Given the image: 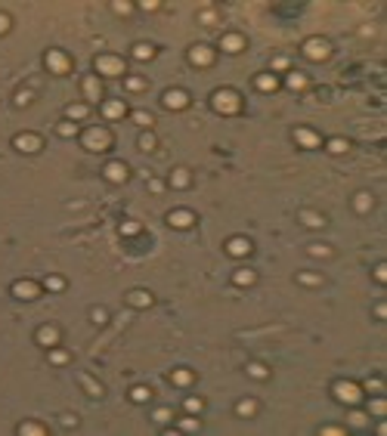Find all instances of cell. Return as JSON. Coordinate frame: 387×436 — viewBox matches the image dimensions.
Here are the masks:
<instances>
[{"instance_id": "1", "label": "cell", "mask_w": 387, "mask_h": 436, "mask_svg": "<svg viewBox=\"0 0 387 436\" xmlns=\"http://www.w3.org/2000/svg\"><path fill=\"white\" fill-rule=\"evenodd\" d=\"M211 102H214L217 112H223V115H232V112H239V108H242V99H239L235 90H217Z\"/></svg>"}, {"instance_id": "2", "label": "cell", "mask_w": 387, "mask_h": 436, "mask_svg": "<svg viewBox=\"0 0 387 436\" xmlns=\"http://www.w3.org/2000/svg\"><path fill=\"white\" fill-rule=\"evenodd\" d=\"M84 146H87L90 152H103V149L112 146V136H108V130H103V127H90V130H84Z\"/></svg>"}, {"instance_id": "3", "label": "cell", "mask_w": 387, "mask_h": 436, "mask_svg": "<svg viewBox=\"0 0 387 436\" xmlns=\"http://www.w3.org/2000/svg\"><path fill=\"white\" fill-rule=\"evenodd\" d=\"M304 56H307V59H316V62L329 59V56H332L329 40H322V37H310L307 44H304Z\"/></svg>"}, {"instance_id": "4", "label": "cell", "mask_w": 387, "mask_h": 436, "mask_svg": "<svg viewBox=\"0 0 387 436\" xmlns=\"http://www.w3.org/2000/svg\"><path fill=\"white\" fill-rule=\"evenodd\" d=\"M334 396L341 402H347V405H356V402L363 399V387H356V384H350V381H338L334 384Z\"/></svg>"}, {"instance_id": "5", "label": "cell", "mask_w": 387, "mask_h": 436, "mask_svg": "<svg viewBox=\"0 0 387 436\" xmlns=\"http://www.w3.org/2000/svg\"><path fill=\"white\" fill-rule=\"evenodd\" d=\"M47 68L53 74H69L71 71V59L62 53V50H50L47 53Z\"/></svg>"}, {"instance_id": "6", "label": "cell", "mask_w": 387, "mask_h": 436, "mask_svg": "<svg viewBox=\"0 0 387 436\" xmlns=\"http://www.w3.org/2000/svg\"><path fill=\"white\" fill-rule=\"evenodd\" d=\"M96 71L99 74H108V78H118V74L124 71V62L118 59V56H99V59H96Z\"/></svg>"}, {"instance_id": "7", "label": "cell", "mask_w": 387, "mask_h": 436, "mask_svg": "<svg viewBox=\"0 0 387 436\" xmlns=\"http://www.w3.org/2000/svg\"><path fill=\"white\" fill-rule=\"evenodd\" d=\"M13 146L19 149V152H25V155H31V152H37L44 142H40V136L37 133H19V136L13 139Z\"/></svg>"}, {"instance_id": "8", "label": "cell", "mask_w": 387, "mask_h": 436, "mask_svg": "<svg viewBox=\"0 0 387 436\" xmlns=\"http://www.w3.org/2000/svg\"><path fill=\"white\" fill-rule=\"evenodd\" d=\"M13 294L19 297V300H35L37 294H40V288L35 282H28V279H22V282H16L13 285Z\"/></svg>"}, {"instance_id": "9", "label": "cell", "mask_w": 387, "mask_h": 436, "mask_svg": "<svg viewBox=\"0 0 387 436\" xmlns=\"http://www.w3.org/2000/svg\"><path fill=\"white\" fill-rule=\"evenodd\" d=\"M167 223H171L174 229H189V226L195 223V214L192 211H171L167 214Z\"/></svg>"}, {"instance_id": "10", "label": "cell", "mask_w": 387, "mask_h": 436, "mask_svg": "<svg viewBox=\"0 0 387 436\" xmlns=\"http://www.w3.org/2000/svg\"><path fill=\"white\" fill-rule=\"evenodd\" d=\"M130 173H127V164H121V161H108L106 164V180L108 183H124Z\"/></svg>"}, {"instance_id": "11", "label": "cell", "mask_w": 387, "mask_h": 436, "mask_svg": "<svg viewBox=\"0 0 387 436\" xmlns=\"http://www.w3.org/2000/svg\"><path fill=\"white\" fill-rule=\"evenodd\" d=\"M294 139H298V142H300V146H304V149H316L319 142H322V139H319V133H316V130H307V127H298V130H294Z\"/></svg>"}, {"instance_id": "12", "label": "cell", "mask_w": 387, "mask_h": 436, "mask_svg": "<svg viewBox=\"0 0 387 436\" xmlns=\"http://www.w3.org/2000/svg\"><path fill=\"white\" fill-rule=\"evenodd\" d=\"M189 59L195 65H211L214 62V50L211 47H192L189 50Z\"/></svg>"}, {"instance_id": "13", "label": "cell", "mask_w": 387, "mask_h": 436, "mask_svg": "<svg viewBox=\"0 0 387 436\" xmlns=\"http://www.w3.org/2000/svg\"><path fill=\"white\" fill-rule=\"evenodd\" d=\"M124 102H118V99H108V102H103V118H108V121H118V118H124Z\"/></svg>"}, {"instance_id": "14", "label": "cell", "mask_w": 387, "mask_h": 436, "mask_svg": "<svg viewBox=\"0 0 387 436\" xmlns=\"http://www.w3.org/2000/svg\"><path fill=\"white\" fill-rule=\"evenodd\" d=\"M164 105L167 108H186L189 105V96L183 93V90H167V93H164Z\"/></svg>"}, {"instance_id": "15", "label": "cell", "mask_w": 387, "mask_h": 436, "mask_svg": "<svg viewBox=\"0 0 387 436\" xmlns=\"http://www.w3.org/2000/svg\"><path fill=\"white\" fill-rule=\"evenodd\" d=\"M226 251L232 257H245V254H251V241L248 238H229L226 241Z\"/></svg>"}, {"instance_id": "16", "label": "cell", "mask_w": 387, "mask_h": 436, "mask_svg": "<svg viewBox=\"0 0 387 436\" xmlns=\"http://www.w3.org/2000/svg\"><path fill=\"white\" fill-rule=\"evenodd\" d=\"M220 47L226 53H242V50H245V40H242V34H223Z\"/></svg>"}, {"instance_id": "17", "label": "cell", "mask_w": 387, "mask_h": 436, "mask_svg": "<svg viewBox=\"0 0 387 436\" xmlns=\"http://www.w3.org/2000/svg\"><path fill=\"white\" fill-rule=\"evenodd\" d=\"M127 303L146 309V306H152V294H149V291H130V294H127Z\"/></svg>"}, {"instance_id": "18", "label": "cell", "mask_w": 387, "mask_h": 436, "mask_svg": "<svg viewBox=\"0 0 387 436\" xmlns=\"http://www.w3.org/2000/svg\"><path fill=\"white\" fill-rule=\"evenodd\" d=\"M257 90H264V93H273L276 87H279V81H276V74H260V78L254 81Z\"/></svg>"}, {"instance_id": "19", "label": "cell", "mask_w": 387, "mask_h": 436, "mask_svg": "<svg viewBox=\"0 0 387 436\" xmlns=\"http://www.w3.org/2000/svg\"><path fill=\"white\" fill-rule=\"evenodd\" d=\"M56 340H59V331H56V328H50V325L37 331V343H44V347H53Z\"/></svg>"}, {"instance_id": "20", "label": "cell", "mask_w": 387, "mask_h": 436, "mask_svg": "<svg viewBox=\"0 0 387 436\" xmlns=\"http://www.w3.org/2000/svg\"><path fill=\"white\" fill-rule=\"evenodd\" d=\"M84 93H87V99H99V96H103L99 81H96V78H84Z\"/></svg>"}, {"instance_id": "21", "label": "cell", "mask_w": 387, "mask_h": 436, "mask_svg": "<svg viewBox=\"0 0 387 436\" xmlns=\"http://www.w3.org/2000/svg\"><path fill=\"white\" fill-rule=\"evenodd\" d=\"M19 433H22V436H44L47 427H44V424H22Z\"/></svg>"}, {"instance_id": "22", "label": "cell", "mask_w": 387, "mask_h": 436, "mask_svg": "<svg viewBox=\"0 0 387 436\" xmlns=\"http://www.w3.org/2000/svg\"><path fill=\"white\" fill-rule=\"evenodd\" d=\"M174 384H176V387H189V384H192V371L176 368V371H174Z\"/></svg>"}, {"instance_id": "23", "label": "cell", "mask_w": 387, "mask_h": 436, "mask_svg": "<svg viewBox=\"0 0 387 436\" xmlns=\"http://www.w3.org/2000/svg\"><path fill=\"white\" fill-rule=\"evenodd\" d=\"M133 56L146 62V59H152V56H155V47H149V44H137V47H133Z\"/></svg>"}, {"instance_id": "24", "label": "cell", "mask_w": 387, "mask_h": 436, "mask_svg": "<svg viewBox=\"0 0 387 436\" xmlns=\"http://www.w3.org/2000/svg\"><path fill=\"white\" fill-rule=\"evenodd\" d=\"M50 362H53V365H69L71 362V353H69V350H53V353H50Z\"/></svg>"}, {"instance_id": "25", "label": "cell", "mask_w": 387, "mask_h": 436, "mask_svg": "<svg viewBox=\"0 0 387 436\" xmlns=\"http://www.w3.org/2000/svg\"><path fill=\"white\" fill-rule=\"evenodd\" d=\"M300 223H304V226H322L325 220L316 211H300Z\"/></svg>"}, {"instance_id": "26", "label": "cell", "mask_w": 387, "mask_h": 436, "mask_svg": "<svg viewBox=\"0 0 387 436\" xmlns=\"http://www.w3.org/2000/svg\"><path fill=\"white\" fill-rule=\"evenodd\" d=\"M248 374H251V377H257V381H266V377H270L266 365H260V362H251V365H248Z\"/></svg>"}, {"instance_id": "27", "label": "cell", "mask_w": 387, "mask_h": 436, "mask_svg": "<svg viewBox=\"0 0 387 436\" xmlns=\"http://www.w3.org/2000/svg\"><path fill=\"white\" fill-rule=\"evenodd\" d=\"M254 279H257V275H254V272H251V269H239V272H235V275H232V282H235V285H251V282H254Z\"/></svg>"}, {"instance_id": "28", "label": "cell", "mask_w": 387, "mask_h": 436, "mask_svg": "<svg viewBox=\"0 0 387 436\" xmlns=\"http://www.w3.org/2000/svg\"><path fill=\"white\" fill-rule=\"evenodd\" d=\"M81 384H84V387L90 390V396H103V390H99V384H96V381H93V377H90V374H81Z\"/></svg>"}, {"instance_id": "29", "label": "cell", "mask_w": 387, "mask_h": 436, "mask_svg": "<svg viewBox=\"0 0 387 436\" xmlns=\"http://www.w3.org/2000/svg\"><path fill=\"white\" fill-rule=\"evenodd\" d=\"M235 412H239L242 418H248V415H254V412H257V405H254L251 399H242L239 405H235Z\"/></svg>"}, {"instance_id": "30", "label": "cell", "mask_w": 387, "mask_h": 436, "mask_svg": "<svg viewBox=\"0 0 387 436\" xmlns=\"http://www.w3.org/2000/svg\"><path fill=\"white\" fill-rule=\"evenodd\" d=\"M171 183H174V186H176V189H183V186H189V173H186V170H183V167H180V170H174V177H171Z\"/></svg>"}, {"instance_id": "31", "label": "cell", "mask_w": 387, "mask_h": 436, "mask_svg": "<svg viewBox=\"0 0 387 436\" xmlns=\"http://www.w3.org/2000/svg\"><path fill=\"white\" fill-rule=\"evenodd\" d=\"M353 207H356L359 214H366V211H372V198L369 195H356V201H353Z\"/></svg>"}, {"instance_id": "32", "label": "cell", "mask_w": 387, "mask_h": 436, "mask_svg": "<svg viewBox=\"0 0 387 436\" xmlns=\"http://www.w3.org/2000/svg\"><path fill=\"white\" fill-rule=\"evenodd\" d=\"M87 115H90V108H87V105H69V118H71V121L87 118Z\"/></svg>"}, {"instance_id": "33", "label": "cell", "mask_w": 387, "mask_h": 436, "mask_svg": "<svg viewBox=\"0 0 387 436\" xmlns=\"http://www.w3.org/2000/svg\"><path fill=\"white\" fill-rule=\"evenodd\" d=\"M149 396H152L149 387H133V390H130V399H133V402H146Z\"/></svg>"}, {"instance_id": "34", "label": "cell", "mask_w": 387, "mask_h": 436, "mask_svg": "<svg viewBox=\"0 0 387 436\" xmlns=\"http://www.w3.org/2000/svg\"><path fill=\"white\" fill-rule=\"evenodd\" d=\"M127 90L130 93H142V90H146V81L142 78H127Z\"/></svg>"}, {"instance_id": "35", "label": "cell", "mask_w": 387, "mask_h": 436, "mask_svg": "<svg viewBox=\"0 0 387 436\" xmlns=\"http://www.w3.org/2000/svg\"><path fill=\"white\" fill-rule=\"evenodd\" d=\"M59 136H74V133H78V127H74V124L71 121H65V124H59Z\"/></svg>"}, {"instance_id": "36", "label": "cell", "mask_w": 387, "mask_h": 436, "mask_svg": "<svg viewBox=\"0 0 387 436\" xmlns=\"http://www.w3.org/2000/svg\"><path fill=\"white\" fill-rule=\"evenodd\" d=\"M329 152H334V155L347 152V139H332V142H329Z\"/></svg>"}, {"instance_id": "37", "label": "cell", "mask_w": 387, "mask_h": 436, "mask_svg": "<svg viewBox=\"0 0 387 436\" xmlns=\"http://www.w3.org/2000/svg\"><path fill=\"white\" fill-rule=\"evenodd\" d=\"M133 121H137L140 127H149V124H152V115L149 112H133Z\"/></svg>"}, {"instance_id": "38", "label": "cell", "mask_w": 387, "mask_h": 436, "mask_svg": "<svg viewBox=\"0 0 387 436\" xmlns=\"http://www.w3.org/2000/svg\"><path fill=\"white\" fill-rule=\"evenodd\" d=\"M304 84H307L304 74H288V87H291V90H300Z\"/></svg>"}, {"instance_id": "39", "label": "cell", "mask_w": 387, "mask_h": 436, "mask_svg": "<svg viewBox=\"0 0 387 436\" xmlns=\"http://www.w3.org/2000/svg\"><path fill=\"white\" fill-rule=\"evenodd\" d=\"M121 232H124V235H137V232H140V223H137V220L121 223Z\"/></svg>"}, {"instance_id": "40", "label": "cell", "mask_w": 387, "mask_h": 436, "mask_svg": "<svg viewBox=\"0 0 387 436\" xmlns=\"http://www.w3.org/2000/svg\"><path fill=\"white\" fill-rule=\"evenodd\" d=\"M47 288H50V291H62V288H65V279H59V275H50V279H47Z\"/></svg>"}, {"instance_id": "41", "label": "cell", "mask_w": 387, "mask_h": 436, "mask_svg": "<svg viewBox=\"0 0 387 436\" xmlns=\"http://www.w3.org/2000/svg\"><path fill=\"white\" fill-rule=\"evenodd\" d=\"M298 282H300V285H319L322 279H319V275H313V272H300V275H298Z\"/></svg>"}, {"instance_id": "42", "label": "cell", "mask_w": 387, "mask_h": 436, "mask_svg": "<svg viewBox=\"0 0 387 436\" xmlns=\"http://www.w3.org/2000/svg\"><path fill=\"white\" fill-rule=\"evenodd\" d=\"M140 149H142V152H152V149H155V136H152V133H146V136L140 139Z\"/></svg>"}, {"instance_id": "43", "label": "cell", "mask_w": 387, "mask_h": 436, "mask_svg": "<svg viewBox=\"0 0 387 436\" xmlns=\"http://www.w3.org/2000/svg\"><path fill=\"white\" fill-rule=\"evenodd\" d=\"M310 254H316V257H332V248H325V245H310Z\"/></svg>"}, {"instance_id": "44", "label": "cell", "mask_w": 387, "mask_h": 436, "mask_svg": "<svg viewBox=\"0 0 387 436\" xmlns=\"http://www.w3.org/2000/svg\"><path fill=\"white\" fill-rule=\"evenodd\" d=\"M152 418H155V424H167V421H171V412H167V408H158Z\"/></svg>"}, {"instance_id": "45", "label": "cell", "mask_w": 387, "mask_h": 436, "mask_svg": "<svg viewBox=\"0 0 387 436\" xmlns=\"http://www.w3.org/2000/svg\"><path fill=\"white\" fill-rule=\"evenodd\" d=\"M180 430H198V421H195V418H183V421H180Z\"/></svg>"}, {"instance_id": "46", "label": "cell", "mask_w": 387, "mask_h": 436, "mask_svg": "<svg viewBox=\"0 0 387 436\" xmlns=\"http://www.w3.org/2000/svg\"><path fill=\"white\" fill-rule=\"evenodd\" d=\"M31 102V93L28 90H19V93H16V105H28Z\"/></svg>"}, {"instance_id": "47", "label": "cell", "mask_w": 387, "mask_h": 436, "mask_svg": "<svg viewBox=\"0 0 387 436\" xmlns=\"http://www.w3.org/2000/svg\"><path fill=\"white\" fill-rule=\"evenodd\" d=\"M186 412H189V415L201 412V399H186Z\"/></svg>"}, {"instance_id": "48", "label": "cell", "mask_w": 387, "mask_h": 436, "mask_svg": "<svg viewBox=\"0 0 387 436\" xmlns=\"http://www.w3.org/2000/svg\"><path fill=\"white\" fill-rule=\"evenodd\" d=\"M198 22H201V25H214V22H217V13H201Z\"/></svg>"}, {"instance_id": "49", "label": "cell", "mask_w": 387, "mask_h": 436, "mask_svg": "<svg viewBox=\"0 0 387 436\" xmlns=\"http://www.w3.org/2000/svg\"><path fill=\"white\" fill-rule=\"evenodd\" d=\"M273 68H276V71L288 68V59H285V56H276V59H273Z\"/></svg>"}, {"instance_id": "50", "label": "cell", "mask_w": 387, "mask_h": 436, "mask_svg": "<svg viewBox=\"0 0 387 436\" xmlns=\"http://www.w3.org/2000/svg\"><path fill=\"white\" fill-rule=\"evenodd\" d=\"M6 31H10V16L0 13V34H6Z\"/></svg>"}, {"instance_id": "51", "label": "cell", "mask_w": 387, "mask_h": 436, "mask_svg": "<svg viewBox=\"0 0 387 436\" xmlns=\"http://www.w3.org/2000/svg\"><path fill=\"white\" fill-rule=\"evenodd\" d=\"M384 412H387V405H384L381 399H375V402H372V415H384Z\"/></svg>"}, {"instance_id": "52", "label": "cell", "mask_w": 387, "mask_h": 436, "mask_svg": "<svg viewBox=\"0 0 387 436\" xmlns=\"http://www.w3.org/2000/svg\"><path fill=\"white\" fill-rule=\"evenodd\" d=\"M93 322L96 325H106V309H93Z\"/></svg>"}, {"instance_id": "53", "label": "cell", "mask_w": 387, "mask_h": 436, "mask_svg": "<svg viewBox=\"0 0 387 436\" xmlns=\"http://www.w3.org/2000/svg\"><path fill=\"white\" fill-rule=\"evenodd\" d=\"M350 424H353V427H359V424H366V415H359V412H353V415H350Z\"/></svg>"}, {"instance_id": "54", "label": "cell", "mask_w": 387, "mask_h": 436, "mask_svg": "<svg viewBox=\"0 0 387 436\" xmlns=\"http://www.w3.org/2000/svg\"><path fill=\"white\" fill-rule=\"evenodd\" d=\"M375 279H378V282L387 279V266H375Z\"/></svg>"}, {"instance_id": "55", "label": "cell", "mask_w": 387, "mask_h": 436, "mask_svg": "<svg viewBox=\"0 0 387 436\" xmlns=\"http://www.w3.org/2000/svg\"><path fill=\"white\" fill-rule=\"evenodd\" d=\"M322 433H325V436H341L344 430H341V427H322Z\"/></svg>"}, {"instance_id": "56", "label": "cell", "mask_w": 387, "mask_h": 436, "mask_svg": "<svg viewBox=\"0 0 387 436\" xmlns=\"http://www.w3.org/2000/svg\"><path fill=\"white\" fill-rule=\"evenodd\" d=\"M149 189H152V192H161L164 186H161V180H152V183H149Z\"/></svg>"}]
</instances>
